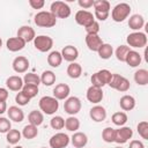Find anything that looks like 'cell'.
<instances>
[{"label": "cell", "instance_id": "6da1fadb", "mask_svg": "<svg viewBox=\"0 0 148 148\" xmlns=\"http://www.w3.org/2000/svg\"><path fill=\"white\" fill-rule=\"evenodd\" d=\"M34 22L37 27L40 28H52L57 24V17L51 12L40 10L35 15Z\"/></svg>", "mask_w": 148, "mask_h": 148}, {"label": "cell", "instance_id": "7a4b0ae2", "mask_svg": "<svg viewBox=\"0 0 148 148\" xmlns=\"http://www.w3.org/2000/svg\"><path fill=\"white\" fill-rule=\"evenodd\" d=\"M39 109L45 114H54L59 109V102L53 96H43L38 102Z\"/></svg>", "mask_w": 148, "mask_h": 148}, {"label": "cell", "instance_id": "3957f363", "mask_svg": "<svg viewBox=\"0 0 148 148\" xmlns=\"http://www.w3.org/2000/svg\"><path fill=\"white\" fill-rule=\"evenodd\" d=\"M92 7L95 9L94 17L97 18L98 21H105L109 17L111 5L108 0H94Z\"/></svg>", "mask_w": 148, "mask_h": 148}, {"label": "cell", "instance_id": "277c9868", "mask_svg": "<svg viewBox=\"0 0 148 148\" xmlns=\"http://www.w3.org/2000/svg\"><path fill=\"white\" fill-rule=\"evenodd\" d=\"M131 6L126 2H120V3H117L112 10H111V18L114 21V22H124L131 14Z\"/></svg>", "mask_w": 148, "mask_h": 148}, {"label": "cell", "instance_id": "5b68a950", "mask_svg": "<svg viewBox=\"0 0 148 148\" xmlns=\"http://www.w3.org/2000/svg\"><path fill=\"white\" fill-rule=\"evenodd\" d=\"M127 46L128 47H133V49H142L147 45V36L145 32L142 31H133L131 32L127 38Z\"/></svg>", "mask_w": 148, "mask_h": 148}, {"label": "cell", "instance_id": "8992f818", "mask_svg": "<svg viewBox=\"0 0 148 148\" xmlns=\"http://www.w3.org/2000/svg\"><path fill=\"white\" fill-rule=\"evenodd\" d=\"M112 77V73L108 69H99L98 72L94 73L90 77L91 86L97 87V88H103L104 86L109 84L110 80Z\"/></svg>", "mask_w": 148, "mask_h": 148}, {"label": "cell", "instance_id": "52a82bcc", "mask_svg": "<svg viewBox=\"0 0 148 148\" xmlns=\"http://www.w3.org/2000/svg\"><path fill=\"white\" fill-rule=\"evenodd\" d=\"M108 86L117 91H120V92H126L131 88L130 81L125 76H123L120 74H116V73H112V77Z\"/></svg>", "mask_w": 148, "mask_h": 148}, {"label": "cell", "instance_id": "ba28073f", "mask_svg": "<svg viewBox=\"0 0 148 148\" xmlns=\"http://www.w3.org/2000/svg\"><path fill=\"white\" fill-rule=\"evenodd\" d=\"M50 12L57 18H67L71 16V7L64 1H53L50 6Z\"/></svg>", "mask_w": 148, "mask_h": 148}, {"label": "cell", "instance_id": "9c48e42d", "mask_svg": "<svg viewBox=\"0 0 148 148\" xmlns=\"http://www.w3.org/2000/svg\"><path fill=\"white\" fill-rule=\"evenodd\" d=\"M82 108V103H81V99L76 96H71L68 98L65 99V103H64V111L69 114V116H75L76 113L80 112Z\"/></svg>", "mask_w": 148, "mask_h": 148}, {"label": "cell", "instance_id": "30bf717a", "mask_svg": "<svg viewBox=\"0 0 148 148\" xmlns=\"http://www.w3.org/2000/svg\"><path fill=\"white\" fill-rule=\"evenodd\" d=\"M69 142L71 138L64 132H58L53 134L49 140L50 148H66L69 145Z\"/></svg>", "mask_w": 148, "mask_h": 148}, {"label": "cell", "instance_id": "8fae6325", "mask_svg": "<svg viewBox=\"0 0 148 148\" xmlns=\"http://www.w3.org/2000/svg\"><path fill=\"white\" fill-rule=\"evenodd\" d=\"M34 46L39 52H49L53 46V39L46 35L36 36L34 39Z\"/></svg>", "mask_w": 148, "mask_h": 148}, {"label": "cell", "instance_id": "7c38bea8", "mask_svg": "<svg viewBox=\"0 0 148 148\" xmlns=\"http://www.w3.org/2000/svg\"><path fill=\"white\" fill-rule=\"evenodd\" d=\"M75 22L79 24V25H82L84 28H87L88 25H90L94 21H95V17H94V14L89 10H84V9H80L75 13Z\"/></svg>", "mask_w": 148, "mask_h": 148}, {"label": "cell", "instance_id": "4fadbf2b", "mask_svg": "<svg viewBox=\"0 0 148 148\" xmlns=\"http://www.w3.org/2000/svg\"><path fill=\"white\" fill-rule=\"evenodd\" d=\"M133 136V131L128 126H120L119 128L116 130V135H114V142L118 145H124Z\"/></svg>", "mask_w": 148, "mask_h": 148}, {"label": "cell", "instance_id": "5bb4252c", "mask_svg": "<svg viewBox=\"0 0 148 148\" xmlns=\"http://www.w3.org/2000/svg\"><path fill=\"white\" fill-rule=\"evenodd\" d=\"M106 116H108V113H106L105 108L102 106V105H99V104L94 105L89 110V117L95 123H102V121H104L106 119Z\"/></svg>", "mask_w": 148, "mask_h": 148}, {"label": "cell", "instance_id": "9a60e30c", "mask_svg": "<svg viewBox=\"0 0 148 148\" xmlns=\"http://www.w3.org/2000/svg\"><path fill=\"white\" fill-rule=\"evenodd\" d=\"M29 65H30V62H29L28 58H25L24 56L16 57L12 62V67H13L14 72L17 73V74L25 73L28 71V68H29Z\"/></svg>", "mask_w": 148, "mask_h": 148}, {"label": "cell", "instance_id": "2e32d148", "mask_svg": "<svg viewBox=\"0 0 148 148\" xmlns=\"http://www.w3.org/2000/svg\"><path fill=\"white\" fill-rule=\"evenodd\" d=\"M87 99L88 102L92 103V104H98L99 102H102L103 97H104V94H103V90L102 88H97V87H94V86H90L88 89H87Z\"/></svg>", "mask_w": 148, "mask_h": 148}, {"label": "cell", "instance_id": "e0dca14e", "mask_svg": "<svg viewBox=\"0 0 148 148\" xmlns=\"http://www.w3.org/2000/svg\"><path fill=\"white\" fill-rule=\"evenodd\" d=\"M69 92H71V88L66 83H58L53 88V97L58 101H64V99L68 98Z\"/></svg>", "mask_w": 148, "mask_h": 148}, {"label": "cell", "instance_id": "ac0fdd59", "mask_svg": "<svg viewBox=\"0 0 148 148\" xmlns=\"http://www.w3.org/2000/svg\"><path fill=\"white\" fill-rule=\"evenodd\" d=\"M17 37L23 39L25 43H29V42H34L36 37V32L34 28H31L30 25H22L17 30Z\"/></svg>", "mask_w": 148, "mask_h": 148}, {"label": "cell", "instance_id": "d6986e66", "mask_svg": "<svg viewBox=\"0 0 148 148\" xmlns=\"http://www.w3.org/2000/svg\"><path fill=\"white\" fill-rule=\"evenodd\" d=\"M60 53H61L62 60L65 59L68 62H74L77 59V57H79V50L75 46H73V45H66V46H64Z\"/></svg>", "mask_w": 148, "mask_h": 148}, {"label": "cell", "instance_id": "ffe728a7", "mask_svg": "<svg viewBox=\"0 0 148 148\" xmlns=\"http://www.w3.org/2000/svg\"><path fill=\"white\" fill-rule=\"evenodd\" d=\"M25 42L23 39H21L20 37H10L7 39L6 42V46H7V50L10 51V52H17V51H21L24 49L25 46Z\"/></svg>", "mask_w": 148, "mask_h": 148}, {"label": "cell", "instance_id": "44dd1931", "mask_svg": "<svg viewBox=\"0 0 148 148\" xmlns=\"http://www.w3.org/2000/svg\"><path fill=\"white\" fill-rule=\"evenodd\" d=\"M23 84V79L18 75H12L6 80V87L12 91H21Z\"/></svg>", "mask_w": 148, "mask_h": 148}, {"label": "cell", "instance_id": "7402d4cb", "mask_svg": "<svg viewBox=\"0 0 148 148\" xmlns=\"http://www.w3.org/2000/svg\"><path fill=\"white\" fill-rule=\"evenodd\" d=\"M71 142L74 148H84L88 143V136L83 132H74L71 136Z\"/></svg>", "mask_w": 148, "mask_h": 148}, {"label": "cell", "instance_id": "603a6c76", "mask_svg": "<svg viewBox=\"0 0 148 148\" xmlns=\"http://www.w3.org/2000/svg\"><path fill=\"white\" fill-rule=\"evenodd\" d=\"M84 40H86L88 49L92 52H97L101 45L103 44V40L98 35H86Z\"/></svg>", "mask_w": 148, "mask_h": 148}, {"label": "cell", "instance_id": "cb8c5ba5", "mask_svg": "<svg viewBox=\"0 0 148 148\" xmlns=\"http://www.w3.org/2000/svg\"><path fill=\"white\" fill-rule=\"evenodd\" d=\"M145 25V18L141 14H133L128 18V27L133 31H140Z\"/></svg>", "mask_w": 148, "mask_h": 148}, {"label": "cell", "instance_id": "d4e9b609", "mask_svg": "<svg viewBox=\"0 0 148 148\" xmlns=\"http://www.w3.org/2000/svg\"><path fill=\"white\" fill-rule=\"evenodd\" d=\"M7 114L8 118L10 120H13L14 123H21L24 119V112L21 108L16 106V105H12L7 109Z\"/></svg>", "mask_w": 148, "mask_h": 148}, {"label": "cell", "instance_id": "484cf974", "mask_svg": "<svg viewBox=\"0 0 148 148\" xmlns=\"http://www.w3.org/2000/svg\"><path fill=\"white\" fill-rule=\"evenodd\" d=\"M142 61L141 54L135 51V50H130V52L127 53L126 58H125V62L130 66V67H138Z\"/></svg>", "mask_w": 148, "mask_h": 148}, {"label": "cell", "instance_id": "4316f807", "mask_svg": "<svg viewBox=\"0 0 148 148\" xmlns=\"http://www.w3.org/2000/svg\"><path fill=\"white\" fill-rule=\"evenodd\" d=\"M119 105L124 111H131L135 108V98L132 95H124L119 99Z\"/></svg>", "mask_w": 148, "mask_h": 148}, {"label": "cell", "instance_id": "83f0119b", "mask_svg": "<svg viewBox=\"0 0 148 148\" xmlns=\"http://www.w3.org/2000/svg\"><path fill=\"white\" fill-rule=\"evenodd\" d=\"M28 121H29V124L38 127L44 121V114H43V112L42 111H38V110H32L28 114Z\"/></svg>", "mask_w": 148, "mask_h": 148}, {"label": "cell", "instance_id": "f1b7e54d", "mask_svg": "<svg viewBox=\"0 0 148 148\" xmlns=\"http://www.w3.org/2000/svg\"><path fill=\"white\" fill-rule=\"evenodd\" d=\"M67 75L71 79H79L82 75V67L79 62H71L67 67Z\"/></svg>", "mask_w": 148, "mask_h": 148}, {"label": "cell", "instance_id": "f546056e", "mask_svg": "<svg viewBox=\"0 0 148 148\" xmlns=\"http://www.w3.org/2000/svg\"><path fill=\"white\" fill-rule=\"evenodd\" d=\"M62 62V57H61V53L59 51H51L47 56V64L53 67V68H57L61 65Z\"/></svg>", "mask_w": 148, "mask_h": 148}, {"label": "cell", "instance_id": "4dcf8cb0", "mask_svg": "<svg viewBox=\"0 0 148 148\" xmlns=\"http://www.w3.org/2000/svg\"><path fill=\"white\" fill-rule=\"evenodd\" d=\"M134 81L138 86H147L148 84V71L145 68H140L134 73Z\"/></svg>", "mask_w": 148, "mask_h": 148}, {"label": "cell", "instance_id": "1f68e13d", "mask_svg": "<svg viewBox=\"0 0 148 148\" xmlns=\"http://www.w3.org/2000/svg\"><path fill=\"white\" fill-rule=\"evenodd\" d=\"M22 136L27 140H31V139H35L37 135H38V128L37 126H34L31 124H28L23 127L22 132H21Z\"/></svg>", "mask_w": 148, "mask_h": 148}, {"label": "cell", "instance_id": "d6a6232c", "mask_svg": "<svg viewBox=\"0 0 148 148\" xmlns=\"http://www.w3.org/2000/svg\"><path fill=\"white\" fill-rule=\"evenodd\" d=\"M97 53H98V56H99V58H101V59H104V60L110 59V58H111V56L113 54V47H112V45H111V44L103 43V44L101 45V47L98 49Z\"/></svg>", "mask_w": 148, "mask_h": 148}, {"label": "cell", "instance_id": "836d02e7", "mask_svg": "<svg viewBox=\"0 0 148 148\" xmlns=\"http://www.w3.org/2000/svg\"><path fill=\"white\" fill-rule=\"evenodd\" d=\"M65 128L69 132H77L80 128V120L75 116H69L65 119Z\"/></svg>", "mask_w": 148, "mask_h": 148}, {"label": "cell", "instance_id": "e575fe53", "mask_svg": "<svg viewBox=\"0 0 148 148\" xmlns=\"http://www.w3.org/2000/svg\"><path fill=\"white\" fill-rule=\"evenodd\" d=\"M21 138H22V134L16 128H12V130H9L6 133V140H7V142L9 145H16V143H18L20 140H21Z\"/></svg>", "mask_w": 148, "mask_h": 148}, {"label": "cell", "instance_id": "d590c367", "mask_svg": "<svg viewBox=\"0 0 148 148\" xmlns=\"http://www.w3.org/2000/svg\"><path fill=\"white\" fill-rule=\"evenodd\" d=\"M39 77H40V83H43L46 87H50V86L54 84L56 79H57L56 74L52 71H44Z\"/></svg>", "mask_w": 148, "mask_h": 148}, {"label": "cell", "instance_id": "8d00e7d4", "mask_svg": "<svg viewBox=\"0 0 148 148\" xmlns=\"http://www.w3.org/2000/svg\"><path fill=\"white\" fill-rule=\"evenodd\" d=\"M127 119H128V117H127V114L125 113V112H123V111H118V112H114L113 114H112V117H111V120H112V123L116 125V126H125V124L127 123Z\"/></svg>", "mask_w": 148, "mask_h": 148}, {"label": "cell", "instance_id": "74e56055", "mask_svg": "<svg viewBox=\"0 0 148 148\" xmlns=\"http://www.w3.org/2000/svg\"><path fill=\"white\" fill-rule=\"evenodd\" d=\"M130 47L127 45H119L116 51H114V56L117 58V60H119L120 62H125V58L127 56V53L130 52Z\"/></svg>", "mask_w": 148, "mask_h": 148}, {"label": "cell", "instance_id": "f35d334b", "mask_svg": "<svg viewBox=\"0 0 148 148\" xmlns=\"http://www.w3.org/2000/svg\"><path fill=\"white\" fill-rule=\"evenodd\" d=\"M23 83L24 84H34V86H39V83H40V77L37 75V74H35V73H27V74H24V76H23Z\"/></svg>", "mask_w": 148, "mask_h": 148}, {"label": "cell", "instance_id": "ab89813d", "mask_svg": "<svg viewBox=\"0 0 148 148\" xmlns=\"http://www.w3.org/2000/svg\"><path fill=\"white\" fill-rule=\"evenodd\" d=\"M114 135H116V130L112 127H105L102 131V139L108 143L114 142Z\"/></svg>", "mask_w": 148, "mask_h": 148}, {"label": "cell", "instance_id": "60d3db41", "mask_svg": "<svg viewBox=\"0 0 148 148\" xmlns=\"http://www.w3.org/2000/svg\"><path fill=\"white\" fill-rule=\"evenodd\" d=\"M21 91L31 99L35 96H37V94H38V87L37 86H34V84H23Z\"/></svg>", "mask_w": 148, "mask_h": 148}, {"label": "cell", "instance_id": "b9f144b4", "mask_svg": "<svg viewBox=\"0 0 148 148\" xmlns=\"http://www.w3.org/2000/svg\"><path fill=\"white\" fill-rule=\"evenodd\" d=\"M50 126L53 130H62L65 127V119L61 116H54L50 120Z\"/></svg>", "mask_w": 148, "mask_h": 148}, {"label": "cell", "instance_id": "7bdbcfd3", "mask_svg": "<svg viewBox=\"0 0 148 148\" xmlns=\"http://www.w3.org/2000/svg\"><path fill=\"white\" fill-rule=\"evenodd\" d=\"M136 130H138V133L139 135L145 139V140H148V121L146 120H142L136 126Z\"/></svg>", "mask_w": 148, "mask_h": 148}, {"label": "cell", "instance_id": "ee69618b", "mask_svg": "<svg viewBox=\"0 0 148 148\" xmlns=\"http://www.w3.org/2000/svg\"><path fill=\"white\" fill-rule=\"evenodd\" d=\"M15 102H16V104H18L20 106H24V105L29 104L30 98H29L28 96H25L22 91H18V92L16 94V96H15Z\"/></svg>", "mask_w": 148, "mask_h": 148}, {"label": "cell", "instance_id": "f6af8a7d", "mask_svg": "<svg viewBox=\"0 0 148 148\" xmlns=\"http://www.w3.org/2000/svg\"><path fill=\"white\" fill-rule=\"evenodd\" d=\"M9 130H12V123L8 118L0 117V133H7Z\"/></svg>", "mask_w": 148, "mask_h": 148}, {"label": "cell", "instance_id": "bcb514c9", "mask_svg": "<svg viewBox=\"0 0 148 148\" xmlns=\"http://www.w3.org/2000/svg\"><path fill=\"white\" fill-rule=\"evenodd\" d=\"M87 35H98L99 32V23L97 21H94L90 25H88L87 28H84Z\"/></svg>", "mask_w": 148, "mask_h": 148}, {"label": "cell", "instance_id": "7dc6e473", "mask_svg": "<svg viewBox=\"0 0 148 148\" xmlns=\"http://www.w3.org/2000/svg\"><path fill=\"white\" fill-rule=\"evenodd\" d=\"M29 5L34 9H42L45 5L44 0H29Z\"/></svg>", "mask_w": 148, "mask_h": 148}, {"label": "cell", "instance_id": "c3c4849f", "mask_svg": "<svg viewBox=\"0 0 148 148\" xmlns=\"http://www.w3.org/2000/svg\"><path fill=\"white\" fill-rule=\"evenodd\" d=\"M77 5H79L81 8H83V9L86 10V9L92 7L94 0H79V1H77Z\"/></svg>", "mask_w": 148, "mask_h": 148}, {"label": "cell", "instance_id": "681fc988", "mask_svg": "<svg viewBox=\"0 0 148 148\" xmlns=\"http://www.w3.org/2000/svg\"><path fill=\"white\" fill-rule=\"evenodd\" d=\"M9 96V92H8V89L6 88H1L0 87V102H6L7 98Z\"/></svg>", "mask_w": 148, "mask_h": 148}, {"label": "cell", "instance_id": "f907efd6", "mask_svg": "<svg viewBox=\"0 0 148 148\" xmlns=\"http://www.w3.org/2000/svg\"><path fill=\"white\" fill-rule=\"evenodd\" d=\"M128 148H145V145L140 140H132L130 142V147Z\"/></svg>", "mask_w": 148, "mask_h": 148}, {"label": "cell", "instance_id": "816d5d0a", "mask_svg": "<svg viewBox=\"0 0 148 148\" xmlns=\"http://www.w3.org/2000/svg\"><path fill=\"white\" fill-rule=\"evenodd\" d=\"M7 103L6 102H0V114H3L5 112H7Z\"/></svg>", "mask_w": 148, "mask_h": 148}, {"label": "cell", "instance_id": "f5cc1de1", "mask_svg": "<svg viewBox=\"0 0 148 148\" xmlns=\"http://www.w3.org/2000/svg\"><path fill=\"white\" fill-rule=\"evenodd\" d=\"M1 46H2V39H1V37H0V49H1Z\"/></svg>", "mask_w": 148, "mask_h": 148}, {"label": "cell", "instance_id": "db71d44e", "mask_svg": "<svg viewBox=\"0 0 148 148\" xmlns=\"http://www.w3.org/2000/svg\"><path fill=\"white\" fill-rule=\"evenodd\" d=\"M14 148H23V147H22V146H15Z\"/></svg>", "mask_w": 148, "mask_h": 148}, {"label": "cell", "instance_id": "11a10c76", "mask_svg": "<svg viewBox=\"0 0 148 148\" xmlns=\"http://www.w3.org/2000/svg\"><path fill=\"white\" fill-rule=\"evenodd\" d=\"M114 148H124V147H121V146H117V147H114Z\"/></svg>", "mask_w": 148, "mask_h": 148}, {"label": "cell", "instance_id": "9f6ffc18", "mask_svg": "<svg viewBox=\"0 0 148 148\" xmlns=\"http://www.w3.org/2000/svg\"><path fill=\"white\" fill-rule=\"evenodd\" d=\"M40 148H46V147H40Z\"/></svg>", "mask_w": 148, "mask_h": 148}]
</instances>
